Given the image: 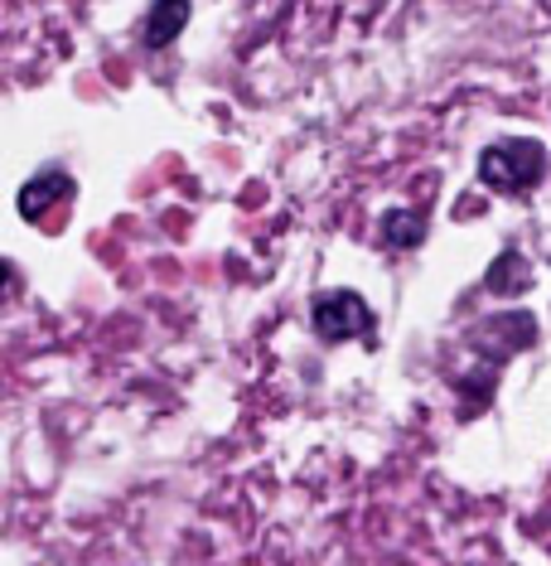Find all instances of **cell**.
I'll return each mask as SVG.
<instances>
[{
  "instance_id": "cell-6",
  "label": "cell",
  "mask_w": 551,
  "mask_h": 566,
  "mask_svg": "<svg viewBox=\"0 0 551 566\" xmlns=\"http://www.w3.org/2000/svg\"><path fill=\"white\" fill-rule=\"evenodd\" d=\"M484 286H489L494 295H522V291L532 286L528 256H522L518 248H508L504 256H494V266H489V276H484Z\"/></svg>"
},
{
  "instance_id": "cell-7",
  "label": "cell",
  "mask_w": 551,
  "mask_h": 566,
  "mask_svg": "<svg viewBox=\"0 0 551 566\" xmlns=\"http://www.w3.org/2000/svg\"><path fill=\"white\" fill-rule=\"evenodd\" d=\"M382 242L388 248H421L426 242V213H416V209H392L388 213V223H382Z\"/></svg>"
},
{
  "instance_id": "cell-2",
  "label": "cell",
  "mask_w": 551,
  "mask_h": 566,
  "mask_svg": "<svg viewBox=\"0 0 551 566\" xmlns=\"http://www.w3.org/2000/svg\"><path fill=\"white\" fill-rule=\"evenodd\" d=\"M315 334L325 344H343V339H368L373 334V311L358 291H329L315 301Z\"/></svg>"
},
{
  "instance_id": "cell-3",
  "label": "cell",
  "mask_w": 551,
  "mask_h": 566,
  "mask_svg": "<svg viewBox=\"0 0 551 566\" xmlns=\"http://www.w3.org/2000/svg\"><path fill=\"white\" fill-rule=\"evenodd\" d=\"M63 199H73V175H63V170H40L30 179V185L20 189V213L30 218H40L44 209H54V203H63Z\"/></svg>"
},
{
  "instance_id": "cell-5",
  "label": "cell",
  "mask_w": 551,
  "mask_h": 566,
  "mask_svg": "<svg viewBox=\"0 0 551 566\" xmlns=\"http://www.w3.org/2000/svg\"><path fill=\"white\" fill-rule=\"evenodd\" d=\"M479 344L498 339V354H512V349H528V344L537 339V319L532 315H498V319H484V329L474 334Z\"/></svg>"
},
{
  "instance_id": "cell-4",
  "label": "cell",
  "mask_w": 551,
  "mask_h": 566,
  "mask_svg": "<svg viewBox=\"0 0 551 566\" xmlns=\"http://www.w3.org/2000/svg\"><path fill=\"white\" fill-rule=\"evenodd\" d=\"M184 24H189V0H156L150 15H146L140 40H146V49H165L184 34Z\"/></svg>"
},
{
  "instance_id": "cell-1",
  "label": "cell",
  "mask_w": 551,
  "mask_h": 566,
  "mask_svg": "<svg viewBox=\"0 0 551 566\" xmlns=\"http://www.w3.org/2000/svg\"><path fill=\"white\" fill-rule=\"evenodd\" d=\"M547 175V150L542 140L528 136H508L479 150V179L494 195H528L532 185H542Z\"/></svg>"
}]
</instances>
